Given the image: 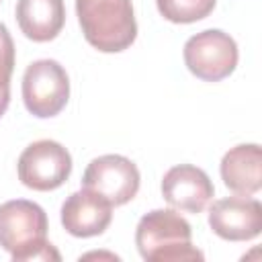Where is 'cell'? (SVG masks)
<instances>
[{"instance_id": "1", "label": "cell", "mask_w": 262, "mask_h": 262, "mask_svg": "<svg viewBox=\"0 0 262 262\" xmlns=\"http://www.w3.org/2000/svg\"><path fill=\"white\" fill-rule=\"evenodd\" d=\"M47 215L37 203L14 199L0 205V248L14 262H59L61 256L47 239Z\"/></svg>"}, {"instance_id": "2", "label": "cell", "mask_w": 262, "mask_h": 262, "mask_svg": "<svg viewBox=\"0 0 262 262\" xmlns=\"http://www.w3.org/2000/svg\"><path fill=\"white\" fill-rule=\"evenodd\" d=\"M135 244L147 262H190L205 258V254L192 246L190 223L172 209L145 213L137 223Z\"/></svg>"}, {"instance_id": "3", "label": "cell", "mask_w": 262, "mask_h": 262, "mask_svg": "<svg viewBox=\"0 0 262 262\" xmlns=\"http://www.w3.org/2000/svg\"><path fill=\"white\" fill-rule=\"evenodd\" d=\"M84 39L102 53H119L137 37L131 0H76Z\"/></svg>"}, {"instance_id": "4", "label": "cell", "mask_w": 262, "mask_h": 262, "mask_svg": "<svg viewBox=\"0 0 262 262\" xmlns=\"http://www.w3.org/2000/svg\"><path fill=\"white\" fill-rule=\"evenodd\" d=\"M70 98V78L55 59H37L27 66L23 76V102L39 119L55 117Z\"/></svg>"}, {"instance_id": "5", "label": "cell", "mask_w": 262, "mask_h": 262, "mask_svg": "<svg viewBox=\"0 0 262 262\" xmlns=\"http://www.w3.org/2000/svg\"><path fill=\"white\" fill-rule=\"evenodd\" d=\"M184 63L188 72L205 82L227 78L237 66V45L233 37L221 29H207L192 35L184 43Z\"/></svg>"}, {"instance_id": "6", "label": "cell", "mask_w": 262, "mask_h": 262, "mask_svg": "<svg viewBox=\"0 0 262 262\" xmlns=\"http://www.w3.org/2000/svg\"><path fill=\"white\" fill-rule=\"evenodd\" d=\"M18 180L33 190H55L72 174L70 151L53 139L33 141L18 156Z\"/></svg>"}, {"instance_id": "7", "label": "cell", "mask_w": 262, "mask_h": 262, "mask_svg": "<svg viewBox=\"0 0 262 262\" xmlns=\"http://www.w3.org/2000/svg\"><path fill=\"white\" fill-rule=\"evenodd\" d=\"M137 166L119 154H106L94 158L82 176V186L104 196L113 207L129 203L139 190Z\"/></svg>"}, {"instance_id": "8", "label": "cell", "mask_w": 262, "mask_h": 262, "mask_svg": "<svg viewBox=\"0 0 262 262\" xmlns=\"http://www.w3.org/2000/svg\"><path fill=\"white\" fill-rule=\"evenodd\" d=\"M209 225L227 242H248L262 231V205L250 194L219 199L209 209Z\"/></svg>"}, {"instance_id": "9", "label": "cell", "mask_w": 262, "mask_h": 262, "mask_svg": "<svg viewBox=\"0 0 262 262\" xmlns=\"http://www.w3.org/2000/svg\"><path fill=\"white\" fill-rule=\"evenodd\" d=\"M215 194V186L205 170L192 164H178L170 168L162 178L164 201L184 213H203Z\"/></svg>"}, {"instance_id": "10", "label": "cell", "mask_w": 262, "mask_h": 262, "mask_svg": "<svg viewBox=\"0 0 262 262\" xmlns=\"http://www.w3.org/2000/svg\"><path fill=\"white\" fill-rule=\"evenodd\" d=\"M113 221V205L98 192L84 188L72 192L61 205V225L74 237H94L104 233Z\"/></svg>"}, {"instance_id": "11", "label": "cell", "mask_w": 262, "mask_h": 262, "mask_svg": "<svg viewBox=\"0 0 262 262\" xmlns=\"http://www.w3.org/2000/svg\"><path fill=\"white\" fill-rule=\"evenodd\" d=\"M223 184L237 194H256L262 188V149L258 143L231 147L219 166Z\"/></svg>"}, {"instance_id": "12", "label": "cell", "mask_w": 262, "mask_h": 262, "mask_svg": "<svg viewBox=\"0 0 262 262\" xmlns=\"http://www.w3.org/2000/svg\"><path fill=\"white\" fill-rule=\"evenodd\" d=\"M16 23L25 37L45 43L55 39L66 23L63 0H18Z\"/></svg>"}, {"instance_id": "13", "label": "cell", "mask_w": 262, "mask_h": 262, "mask_svg": "<svg viewBox=\"0 0 262 262\" xmlns=\"http://www.w3.org/2000/svg\"><path fill=\"white\" fill-rule=\"evenodd\" d=\"M156 6L166 20L188 25L209 16L215 8V0H156Z\"/></svg>"}, {"instance_id": "14", "label": "cell", "mask_w": 262, "mask_h": 262, "mask_svg": "<svg viewBox=\"0 0 262 262\" xmlns=\"http://www.w3.org/2000/svg\"><path fill=\"white\" fill-rule=\"evenodd\" d=\"M12 70H14V41L6 25L0 23V92L10 90Z\"/></svg>"}, {"instance_id": "15", "label": "cell", "mask_w": 262, "mask_h": 262, "mask_svg": "<svg viewBox=\"0 0 262 262\" xmlns=\"http://www.w3.org/2000/svg\"><path fill=\"white\" fill-rule=\"evenodd\" d=\"M8 102H10V90L8 92H0V117L6 113Z\"/></svg>"}]
</instances>
